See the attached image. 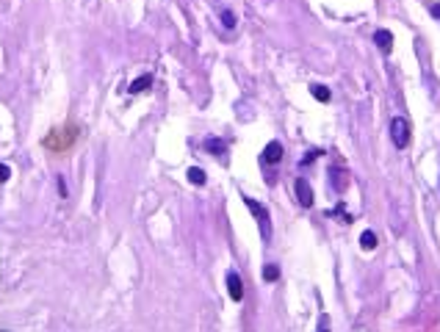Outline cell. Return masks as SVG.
I'll list each match as a JSON object with an SVG mask.
<instances>
[{"instance_id":"obj_1","label":"cell","mask_w":440,"mask_h":332,"mask_svg":"<svg viewBox=\"0 0 440 332\" xmlns=\"http://www.w3.org/2000/svg\"><path fill=\"white\" fill-rule=\"evenodd\" d=\"M244 205L252 211V216H255V221H258V227H260V238L271 241V221H268V211H266V205H260L258 199H252V196H241Z\"/></svg>"},{"instance_id":"obj_2","label":"cell","mask_w":440,"mask_h":332,"mask_svg":"<svg viewBox=\"0 0 440 332\" xmlns=\"http://www.w3.org/2000/svg\"><path fill=\"white\" fill-rule=\"evenodd\" d=\"M390 138H393V144L399 150H404L410 144V122L404 117H393V122H390Z\"/></svg>"},{"instance_id":"obj_3","label":"cell","mask_w":440,"mask_h":332,"mask_svg":"<svg viewBox=\"0 0 440 332\" xmlns=\"http://www.w3.org/2000/svg\"><path fill=\"white\" fill-rule=\"evenodd\" d=\"M227 291H230L233 302H241L244 299V282L238 277V272H227Z\"/></svg>"},{"instance_id":"obj_4","label":"cell","mask_w":440,"mask_h":332,"mask_svg":"<svg viewBox=\"0 0 440 332\" xmlns=\"http://www.w3.org/2000/svg\"><path fill=\"white\" fill-rule=\"evenodd\" d=\"M296 196H299V205H302V208H310L313 205V188L305 177L296 180Z\"/></svg>"},{"instance_id":"obj_5","label":"cell","mask_w":440,"mask_h":332,"mask_svg":"<svg viewBox=\"0 0 440 332\" xmlns=\"http://www.w3.org/2000/svg\"><path fill=\"white\" fill-rule=\"evenodd\" d=\"M374 42L380 44V50L388 56L390 50H393V34L390 31H385V28H380V31H374Z\"/></svg>"},{"instance_id":"obj_6","label":"cell","mask_w":440,"mask_h":332,"mask_svg":"<svg viewBox=\"0 0 440 332\" xmlns=\"http://www.w3.org/2000/svg\"><path fill=\"white\" fill-rule=\"evenodd\" d=\"M280 158H283V144H280V141H268L266 150H263V161L266 163H280Z\"/></svg>"},{"instance_id":"obj_7","label":"cell","mask_w":440,"mask_h":332,"mask_svg":"<svg viewBox=\"0 0 440 332\" xmlns=\"http://www.w3.org/2000/svg\"><path fill=\"white\" fill-rule=\"evenodd\" d=\"M153 80H155L153 75H141V78H136V80L130 83V89H128V92H130V94H141V92H147V89L153 86Z\"/></svg>"},{"instance_id":"obj_8","label":"cell","mask_w":440,"mask_h":332,"mask_svg":"<svg viewBox=\"0 0 440 332\" xmlns=\"http://www.w3.org/2000/svg\"><path fill=\"white\" fill-rule=\"evenodd\" d=\"M360 247L365 249V252H371V249H377V233L374 230H365L360 235Z\"/></svg>"},{"instance_id":"obj_9","label":"cell","mask_w":440,"mask_h":332,"mask_svg":"<svg viewBox=\"0 0 440 332\" xmlns=\"http://www.w3.org/2000/svg\"><path fill=\"white\" fill-rule=\"evenodd\" d=\"M263 280H266V282H277V280H280V266H277V263H266V266H263Z\"/></svg>"},{"instance_id":"obj_10","label":"cell","mask_w":440,"mask_h":332,"mask_svg":"<svg viewBox=\"0 0 440 332\" xmlns=\"http://www.w3.org/2000/svg\"><path fill=\"white\" fill-rule=\"evenodd\" d=\"M310 94H313V97H316L319 102H329V97H332L327 86H319V83H316V86H310Z\"/></svg>"},{"instance_id":"obj_11","label":"cell","mask_w":440,"mask_h":332,"mask_svg":"<svg viewBox=\"0 0 440 332\" xmlns=\"http://www.w3.org/2000/svg\"><path fill=\"white\" fill-rule=\"evenodd\" d=\"M186 175H189V180L194 183V186H202V183H205V172L199 169V166H191Z\"/></svg>"},{"instance_id":"obj_12","label":"cell","mask_w":440,"mask_h":332,"mask_svg":"<svg viewBox=\"0 0 440 332\" xmlns=\"http://www.w3.org/2000/svg\"><path fill=\"white\" fill-rule=\"evenodd\" d=\"M222 25H225L227 31H233V28H235V14H233L230 9H225V11H222Z\"/></svg>"},{"instance_id":"obj_13","label":"cell","mask_w":440,"mask_h":332,"mask_svg":"<svg viewBox=\"0 0 440 332\" xmlns=\"http://www.w3.org/2000/svg\"><path fill=\"white\" fill-rule=\"evenodd\" d=\"M208 150H210L213 155H219V153H225V144H222V141H216V138H210V141H208Z\"/></svg>"},{"instance_id":"obj_14","label":"cell","mask_w":440,"mask_h":332,"mask_svg":"<svg viewBox=\"0 0 440 332\" xmlns=\"http://www.w3.org/2000/svg\"><path fill=\"white\" fill-rule=\"evenodd\" d=\"M9 177H11V169L6 166V163H0V183H6Z\"/></svg>"},{"instance_id":"obj_15","label":"cell","mask_w":440,"mask_h":332,"mask_svg":"<svg viewBox=\"0 0 440 332\" xmlns=\"http://www.w3.org/2000/svg\"><path fill=\"white\" fill-rule=\"evenodd\" d=\"M432 17L440 20V6H432Z\"/></svg>"}]
</instances>
